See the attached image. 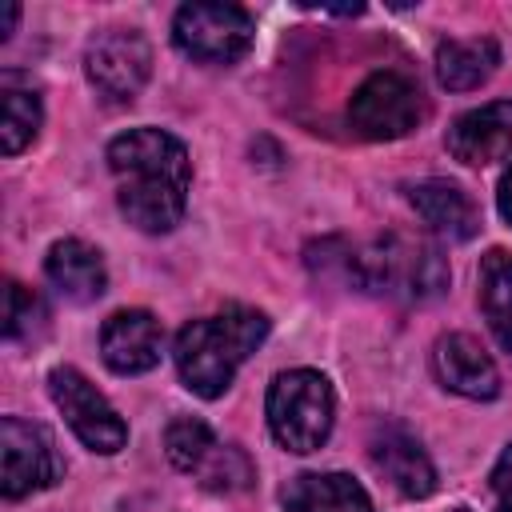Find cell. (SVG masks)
<instances>
[{
	"label": "cell",
	"instance_id": "603a6c76",
	"mask_svg": "<svg viewBox=\"0 0 512 512\" xmlns=\"http://www.w3.org/2000/svg\"><path fill=\"white\" fill-rule=\"evenodd\" d=\"M492 496H496V512H512V440L492 464Z\"/></svg>",
	"mask_w": 512,
	"mask_h": 512
},
{
	"label": "cell",
	"instance_id": "cb8c5ba5",
	"mask_svg": "<svg viewBox=\"0 0 512 512\" xmlns=\"http://www.w3.org/2000/svg\"><path fill=\"white\" fill-rule=\"evenodd\" d=\"M496 208H500V216L512 224V164L504 168V176H500V188H496Z\"/></svg>",
	"mask_w": 512,
	"mask_h": 512
},
{
	"label": "cell",
	"instance_id": "8fae6325",
	"mask_svg": "<svg viewBox=\"0 0 512 512\" xmlns=\"http://www.w3.org/2000/svg\"><path fill=\"white\" fill-rule=\"evenodd\" d=\"M164 332L160 320L144 308H120L100 324V360L116 376H140L160 364Z\"/></svg>",
	"mask_w": 512,
	"mask_h": 512
},
{
	"label": "cell",
	"instance_id": "e0dca14e",
	"mask_svg": "<svg viewBox=\"0 0 512 512\" xmlns=\"http://www.w3.org/2000/svg\"><path fill=\"white\" fill-rule=\"evenodd\" d=\"M476 304L496 336V344L512 356V252L488 248L476 276Z\"/></svg>",
	"mask_w": 512,
	"mask_h": 512
},
{
	"label": "cell",
	"instance_id": "d6986e66",
	"mask_svg": "<svg viewBox=\"0 0 512 512\" xmlns=\"http://www.w3.org/2000/svg\"><path fill=\"white\" fill-rule=\"evenodd\" d=\"M44 124V104L36 88L20 72H4L0 80V148L4 156L24 152Z\"/></svg>",
	"mask_w": 512,
	"mask_h": 512
},
{
	"label": "cell",
	"instance_id": "8992f818",
	"mask_svg": "<svg viewBox=\"0 0 512 512\" xmlns=\"http://www.w3.org/2000/svg\"><path fill=\"white\" fill-rule=\"evenodd\" d=\"M428 116L424 92L412 76L380 68L348 100V128L364 140H400L416 132Z\"/></svg>",
	"mask_w": 512,
	"mask_h": 512
},
{
	"label": "cell",
	"instance_id": "5b68a950",
	"mask_svg": "<svg viewBox=\"0 0 512 512\" xmlns=\"http://www.w3.org/2000/svg\"><path fill=\"white\" fill-rule=\"evenodd\" d=\"M256 40V20L240 4L192 0L172 16V44L196 64H236Z\"/></svg>",
	"mask_w": 512,
	"mask_h": 512
},
{
	"label": "cell",
	"instance_id": "30bf717a",
	"mask_svg": "<svg viewBox=\"0 0 512 512\" xmlns=\"http://www.w3.org/2000/svg\"><path fill=\"white\" fill-rule=\"evenodd\" d=\"M368 460L408 500H424V496L436 492V464H432V456L396 420L372 424V432H368Z\"/></svg>",
	"mask_w": 512,
	"mask_h": 512
},
{
	"label": "cell",
	"instance_id": "44dd1931",
	"mask_svg": "<svg viewBox=\"0 0 512 512\" xmlns=\"http://www.w3.org/2000/svg\"><path fill=\"white\" fill-rule=\"evenodd\" d=\"M196 480H200V488L228 496V492H244V488L256 480V468H252V460H248L244 448H236V444H216V452H212L208 464L196 472Z\"/></svg>",
	"mask_w": 512,
	"mask_h": 512
},
{
	"label": "cell",
	"instance_id": "3957f363",
	"mask_svg": "<svg viewBox=\"0 0 512 512\" xmlns=\"http://www.w3.org/2000/svg\"><path fill=\"white\" fill-rule=\"evenodd\" d=\"M344 272H348L352 288H360L368 296L408 300V304L436 300L452 280L448 260L440 256L436 244H428L420 236H400V232H388V236L348 248Z\"/></svg>",
	"mask_w": 512,
	"mask_h": 512
},
{
	"label": "cell",
	"instance_id": "7402d4cb",
	"mask_svg": "<svg viewBox=\"0 0 512 512\" xmlns=\"http://www.w3.org/2000/svg\"><path fill=\"white\" fill-rule=\"evenodd\" d=\"M48 324V308L44 300L24 288L20 280H8V292H4V336L8 340H36Z\"/></svg>",
	"mask_w": 512,
	"mask_h": 512
},
{
	"label": "cell",
	"instance_id": "d4e9b609",
	"mask_svg": "<svg viewBox=\"0 0 512 512\" xmlns=\"http://www.w3.org/2000/svg\"><path fill=\"white\" fill-rule=\"evenodd\" d=\"M16 20H20V4H4V20H0V40H8V36H12Z\"/></svg>",
	"mask_w": 512,
	"mask_h": 512
},
{
	"label": "cell",
	"instance_id": "5bb4252c",
	"mask_svg": "<svg viewBox=\"0 0 512 512\" xmlns=\"http://www.w3.org/2000/svg\"><path fill=\"white\" fill-rule=\"evenodd\" d=\"M408 204L416 208V216H420L436 236H448V240H472L476 228H480L476 200H472L456 180L428 176V180H420V184L408 188Z\"/></svg>",
	"mask_w": 512,
	"mask_h": 512
},
{
	"label": "cell",
	"instance_id": "52a82bcc",
	"mask_svg": "<svg viewBox=\"0 0 512 512\" xmlns=\"http://www.w3.org/2000/svg\"><path fill=\"white\" fill-rule=\"evenodd\" d=\"M48 396L60 408L64 424L76 432V440L88 452L100 456H116L128 444V424L124 416L112 408V400L72 364H60L48 372Z\"/></svg>",
	"mask_w": 512,
	"mask_h": 512
},
{
	"label": "cell",
	"instance_id": "484cf974",
	"mask_svg": "<svg viewBox=\"0 0 512 512\" xmlns=\"http://www.w3.org/2000/svg\"><path fill=\"white\" fill-rule=\"evenodd\" d=\"M452 512H468V508H452Z\"/></svg>",
	"mask_w": 512,
	"mask_h": 512
},
{
	"label": "cell",
	"instance_id": "2e32d148",
	"mask_svg": "<svg viewBox=\"0 0 512 512\" xmlns=\"http://www.w3.org/2000/svg\"><path fill=\"white\" fill-rule=\"evenodd\" d=\"M284 512H376L372 496L348 472H300L280 488Z\"/></svg>",
	"mask_w": 512,
	"mask_h": 512
},
{
	"label": "cell",
	"instance_id": "9c48e42d",
	"mask_svg": "<svg viewBox=\"0 0 512 512\" xmlns=\"http://www.w3.org/2000/svg\"><path fill=\"white\" fill-rule=\"evenodd\" d=\"M64 476V460L48 436V428L28 424L20 416L0 420V492L8 500H24L32 492L52 488Z\"/></svg>",
	"mask_w": 512,
	"mask_h": 512
},
{
	"label": "cell",
	"instance_id": "6da1fadb",
	"mask_svg": "<svg viewBox=\"0 0 512 512\" xmlns=\"http://www.w3.org/2000/svg\"><path fill=\"white\" fill-rule=\"evenodd\" d=\"M104 160H108L112 180H116L120 216L132 228L160 236L184 220L192 160H188V148L172 132L128 128L116 140H108Z\"/></svg>",
	"mask_w": 512,
	"mask_h": 512
},
{
	"label": "cell",
	"instance_id": "277c9868",
	"mask_svg": "<svg viewBox=\"0 0 512 512\" xmlns=\"http://www.w3.org/2000/svg\"><path fill=\"white\" fill-rule=\"evenodd\" d=\"M268 428L284 452L308 456L316 452L336 424V392L324 372L316 368H292L280 372L268 384Z\"/></svg>",
	"mask_w": 512,
	"mask_h": 512
},
{
	"label": "cell",
	"instance_id": "4fadbf2b",
	"mask_svg": "<svg viewBox=\"0 0 512 512\" xmlns=\"http://www.w3.org/2000/svg\"><path fill=\"white\" fill-rule=\"evenodd\" d=\"M444 148L468 168L504 160L512 152V100H492L460 112L444 132Z\"/></svg>",
	"mask_w": 512,
	"mask_h": 512
},
{
	"label": "cell",
	"instance_id": "ba28073f",
	"mask_svg": "<svg viewBox=\"0 0 512 512\" xmlns=\"http://www.w3.org/2000/svg\"><path fill=\"white\" fill-rule=\"evenodd\" d=\"M84 76L104 104H132L152 76V48L136 28H104L84 44Z\"/></svg>",
	"mask_w": 512,
	"mask_h": 512
},
{
	"label": "cell",
	"instance_id": "ffe728a7",
	"mask_svg": "<svg viewBox=\"0 0 512 512\" xmlns=\"http://www.w3.org/2000/svg\"><path fill=\"white\" fill-rule=\"evenodd\" d=\"M216 436H212V428L200 420V416H176L168 428H164V452H168V460H172V468H180V472H188V476H196L204 464H208V456L216 452Z\"/></svg>",
	"mask_w": 512,
	"mask_h": 512
},
{
	"label": "cell",
	"instance_id": "7c38bea8",
	"mask_svg": "<svg viewBox=\"0 0 512 512\" xmlns=\"http://www.w3.org/2000/svg\"><path fill=\"white\" fill-rule=\"evenodd\" d=\"M432 372L440 388L468 396V400H496L500 396V368L484 352V344L468 332H448L432 348Z\"/></svg>",
	"mask_w": 512,
	"mask_h": 512
},
{
	"label": "cell",
	"instance_id": "9a60e30c",
	"mask_svg": "<svg viewBox=\"0 0 512 512\" xmlns=\"http://www.w3.org/2000/svg\"><path fill=\"white\" fill-rule=\"evenodd\" d=\"M44 276L52 280V288L72 300V304H92L104 296L108 288V268H104V256L100 248L68 236V240H56L44 256Z\"/></svg>",
	"mask_w": 512,
	"mask_h": 512
},
{
	"label": "cell",
	"instance_id": "7a4b0ae2",
	"mask_svg": "<svg viewBox=\"0 0 512 512\" xmlns=\"http://www.w3.org/2000/svg\"><path fill=\"white\" fill-rule=\"evenodd\" d=\"M268 328H272V320L248 304H228L212 316L188 320L172 344L180 384L200 400L224 396L228 384L236 380L240 364L268 340Z\"/></svg>",
	"mask_w": 512,
	"mask_h": 512
},
{
	"label": "cell",
	"instance_id": "ac0fdd59",
	"mask_svg": "<svg viewBox=\"0 0 512 512\" xmlns=\"http://www.w3.org/2000/svg\"><path fill=\"white\" fill-rule=\"evenodd\" d=\"M500 64V44L488 36L476 40H444L436 48V80L448 92H472L480 88Z\"/></svg>",
	"mask_w": 512,
	"mask_h": 512
}]
</instances>
